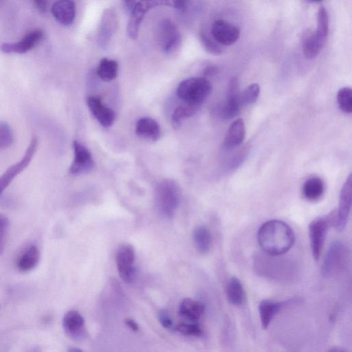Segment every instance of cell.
<instances>
[{
	"mask_svg": "<svg viewBox=\"0 0 352 352\" xmlns=\"http://www.w3.org/2000/svg\"><path fill=\"white\" fill-rule=\"evenodd\" d=\"M258 241L265 254L279 256L287 252L294 243L292 229L280 220H270L263 223L258 232Z\"/></svg>",
	"mask_w": 352,
	"mask_h": 352,
	"instance_id": "1",
	"label": "cell"
},
{
	"mask_svg": "<svg viewBox=\"0 0 352 352\" xmlns=\"http://www.w3.org/2000/svg\"><path fill=\"white\" fill-rule=\"evenodd\" d=\"M87 103L93 116L102 126L109 127L112 125L116 118L115 112L104 105L100 98L89 96Z\"/></svg>",
	"mask_w": 352,
	"mask_h": 352,
	"instance_id": "19",
	"label": "cell"
},
{
	"mask_svg": "<svg viewBox=\"0 0 352 352\" xmlns=\"http://www.w3.org/2000/svg\"><path fill=\"white\" fill-rule=\"evenodd\" d=\"M37 147L38 139L36 136H33L22 158L18 162L10 166L0 176V196L14 178L30 164L36 151Z\"/></svg>",
	"mask_w": 352,
	"mask_h": 352,
	"instance_id": "9",
	"label": "cell"
},
{
	"mask_svg": "<svg viewBox=\"0 0 352 352\" xmlns=\"http://www.w3.org/2000/svg\"><path fill=\"white\" fill-rule=\"evenodd\" d=\"M118 24V17L114 9H106L102 14L97 35V41L101 48L104 49L108 46L117 30Z\"/></svg>",
	"mask_w": 352,
	"mask_h": 352,
	"instance_id": "14",
	"label": "cell"
},
{
	"mask_svg": "<svg viewBox=\"0 0 352 352\" xmlns=\"http://www.w3.org/2000/svg\"><path fill=\"white\" fill-rule=\"evenodd\" d=\"M51 12L57 22L63 25H69L75 19V3L73 0H57L52 4Z\"/></svg>",
	"mask_w": 352,
	"mask_h": 352,
	"instance_id": "20",
	"label": "cell"
},
{
	"mask_svg": "<svg viewBox=\"0 0 352 352\" xmlns=\"http://www.w3.org/2000/svg\"><path fill=\"white\" fill-rule=\"evenodd\" d=\"M175 329L183 335L200 336L203 331L197 323H180L175 327Z\"/></svg>",
	"mask_w": 352,
	"mask_h": 352,
	"instance_id": "35",
	"label": "cell"
},
{
	"mask_svg": "<svg viewBox=\"0 0 352 352\" xmlns=\"http://www.w3.org/2000/svg\"><path fill=\"white\" fill-rule=\"evenodd\" d=\"M352 182L350 174L346 179L340 193L338 208L335 212V226L340 231L342 230L346 224L351 207Z\"/></svg>",
	"mask_w": 352,
	"mask_h": 352,
	"instance_id": "11",
	"label": "cell"
},
{
	"mask_svg": "<svg viewBox=\"0 0 352 352\" xmlns=\"http://www.w3.org/2000/svg\"><path fill=\"white\" fill-rule=\"evenodd\" d=\"M227 297L229 302L235 306L242 305L245 300V292L241 281L236 277H231L227 284Z\"/></svg>",
	"mask_w": 352,
	"mask_h": 352,
	"instance_id": "28",
	"label": "cell"
},
{
	"mask_svg": "<svg viewBox=\"0 0 352 352\" xmlns=\"http://www.w3.org/2000/svg\"><path fill=\"white\" fill-rule=\"evenodd\" d=\"M192 240L196 250L201 254L208 252L212 244V236L204 226H198L192 231Z\"/></svg>",
	"mask_w": 352,
	"mask_h": 352,
	"instance_id": "27",
	"label": "cell"
},
{
	"mask_svg": "<svg viewBox=\"0 0 352 352\" xmlns=\"http://www.w3.org/2000/svg\"><path fill=\"white\" fill-rule=\"evenodd\" d=\"M159 320L161 324L166 329H173V322L167 312L162 311L159 313Z\"/></svg>",
	"mask_w": 352,
	"mask_h": 352,
	"instance_id": "37",
	"label": "cell"
},
{
	"mask_svg": "<svg viewBox=\"0 0 352 352\" xmlns=\"http://www.w3.org/2000/svg\"><path fill=\"white\" fill-rule=\"evenodd\" d=\"M309 1H312V2H319L322 0H309Z\"/></svg>",
	"mask_w": 352,
	"mask_h": 352,
	"instance_id": "44",
	"label": "cell"
},
{
	"mask_svg": "<svg viewBox=\"0 0 352 352\" xmlns=\"http://www.w3.org/2000/svg\"><path fill=\"white\" fill-rule=\"evenodd\" d=\"M180 190L173 179H165L156 185L155 205L157 212L165 218H171L179 203Z\"/></svg>",
	"mask_w": 352,
	"mask_h": 352,
	"instance_id": "3",
	"label": "cell"
},
{
	"mask_svg": "<svg viewBox=\"0 0 352 352\" xmlns=\"http://www.w3.org/2000/svg\"><path fill=\"white\" fill-rule=\"evenodd\" d=\"M68 351H69V352H80V351H82V350L80 349H77V348H71V349H68Z\"/></svg>",
	"mask_w": 352,
	"mask_h": 352,
	"instance_id": "43",
	"label": "cell"
},
{
	"mask_svg": "<svg viewBox=\"0 0 352 352\" xmlns=\"http://www.w3.org/2000/svg\"><path fill=\"white\" fill-rule=\"evenodd\" d=\"M265 256H260L256 263L257 265V271L265 276L270 278H285L288 276L289 272L286 267L288 264L286 261L281 259L273 258L272 255L266 254Z\"/></svg>",
	"mask_w": 352,
	"mask_h": 352,
	"instance_id": "12",
	"label": "cell"
},
{
	"mask_svg": "<svg viewBox=\"0 0 352 352\" xmlns=\"http://www.w3.org/2000/svg\"><path fill=\"white\" fill-rule=\"evenodd\" d=\"M126 324L133 331H138L139 329L138 324L132 319L127 318L125 320Z\"/></svg>",
	"mask_w": 352,
	"mask_h": 352,
	"instance_id": "40",
	"label": "cell"
},
{
	"mask_svg": "<svg viewBox=\"0 0 352 352\" xmlns=\"http://www.w3.org/2000/svg\"><path fill=\"white\" fill-rule=\"evenodd\" d=\"M74 160L69 168L72 175H81L90 172L94 167V162L89 151L77 140L73 142Z\"/></svg>",
	"mask_w": 352,
	"mask_h": 352,
	"instance_id": "13",
	"label": "cell"
},
{
	"mask_svg": "<svg viewBox=\"0 0 352 352\" xmlns=\"http://www.w3.org/2000/svg\"><path fill=\"white\" fill-rule=\"evenodd\" d=\"M329 351H333V352H344V351H345L344 349H343L336 347V348H333V349H329Z\"/></svg>",
	"mask_w": 352,
	"mask_h": 352,
	"instance_id": "42",
	"label": "cell"
},
{
	"mask_svg": "<svg viewBox=\"0 0 352 352\" xmlns=\"http://www.w3.org/2000/svg\"><path fill=\"white\" fill-rule=\"evenodd\" d=\"M158 38L162 51L170 54L181 45L182 36L176 24L169 19H164L158 26Z\"/></svg>",
	"mask_w": 352,
	"mask_h": 352,
	"instance_id": "8",
	"label": "cell"
},
{
	"mask_svg": "<svg viewBox=\"0 0 352 352\" xmlns=\"http://www.w3.org/2000/svg\"><path fill=\"white\" fill-rule=\"evenodd\" d=\"M43 36L42 30H32L19 41L2 43L1 50L6 54H24L34 48L42 39Z\"/></svg>",
	"mask_w": 352,
	"mask_h": 352,
	"instance_id": "17",
	"label": "cell"
},
{
	"mask_svg": "<svg viewBox=\"0 0 352 352\" xmlns=\"http://www.w3.org/2000/svg\"><path fill=\"white\" fill-rule=\"evenodd\" d=\"M217 72V69L216 67H208L207 69H206V71H205V74L208 76V75H212V74H214Z\"/></svg>",
	"mask_w": 352,
	"mask_h": 352,
	"instance_id": "41",
	"label": "cell"
},
{
	"mask_svg": "<svg viewBox=\"0 0 352 352\" xmlns=\"http://www.w3.org/2000/svg\"><path fill=\"white\" fill-rule=\"evenodd\" d=\"M211 35L221 45H231L240 37L239 28L231 23L218 19L213 22L211 27Z\"/></svg>",
	"mask_w": 352,
	"mask_h": 352,
	"instance_id": "15",
	"label": "cell"
},
{
	"mask_svg": "<svg viewBox=\"0 0 352 352\" xmlns=\"http://www.w3.org/2000/svg\"><path fill=\"white\" fill-rule=\"evenodd\" d=\"M291 301L277 302L263 300L258 305L261 323L263 329H267L276 314Z\"/></svg>",
	"mask_w": 352,
	"mask_h": 352,
	"instance_id": "23",
	"label": "cell"
},
{
	"mask_svg": "<svg viewBox=\"0 0 352 352\" xmlns=\"http://www.w3.org/2000/svg\"><path fill=\"white\" fill-rule=\"evenodd\" d=\"M337 102L340 109L346 113L352 111V93L349 87L341 88L337 94Z\"/></svg>",
	"mask_w": 352,
	"mask_h": 352,
	"instance_id": "32",
	"label": "cell"
},
{
	"mask_svg": "<svg viewBox=\"0 0 352 352\" xmlns=\"http://www.w3.org/2000/svg\"><path fill=\"white\" fill-rule=\"evenodd\" d=\"M347 258V249L340 241H335L329 245L322 265V274L329 277L340 272L344 266Z\"/></svg>",
	"mask_w": 352,
	"mask_h": 352,
	"instance_id": "7",
	"label": "cell"
},
{
	"mask_svg": "<svg viewBox=\"0 0 352 352\" xmlns=\"http://www.w3.org/2000/svg\"><path fill=\"white\" fill-rule=\"evenodd\" d=\"M239 83L237 78L230 79L228 85V97L221 109V115L225 119H231L239 113L241 104Z\"/></svg>",
	"mask_w": 352,
	"mask_h": 352,
	"instance_id": "18",
	"label": "cell"
},
{
	"mask_svg": "<svg viewBox=\"0 0 352 352\" xmlns=\"http://www.w3.org/2000/svg\"><path fill=\"white\" fill-rule=\"evenodd\" d=\"M190 0H139L131 12L127 24L126 32L129 37L136 39L141 23L146 14L155 8L168 6L174 8L183 12Z\"/></svg>",
	"mask_w": 352,
	"mask_h": 352,
	"instance_id": "2",
	"label": "cell"
},
{
	"mask_svg": "<svg viewBox=\"0 0 352 352\" xmlns=\"http://www.w3.org/2000/svg\"><path fill=\"white\" fill-rule=\"evenodd\" d=\"M9 223L8 218L4 214L0 213V256L4 252Z\"/></svg>",
	"mask_w": 352,
	"mask_h": 352,
	"instance_id": "36",
	"label": "cell"
},
{
	"mask_svg": "<svg viewBox=\"0 0 352 352\" xmlns=\"http://www.w3.org/2000/svg\"><path fill=\"white\" fill-rule=\"evenodd\" d=\"M122 3L125 10L128 12H131L137 3V0H122Z\"/></svg>",
	"mask_w": 352,
	"mask_h": 352,
	"instance_id": "39",
	"label": "cell"
},
{
	"mask_svg": "<svg viewBox=\"0 0 352 352\" xmlns=\"http://www.w3.org/2000/svg\"><path fill=\"white\" fill-rule=\"evenodd\" d=\"M324 192V182L318 177H312L307 179L302 189L305 199L311 201L319 199L323 195Z\"/></svg>",
	"mask_w": 352,
	"mask_h": 352,
	"instance_id": "26",
	"label": "cell"
},
{
	"mask_svg": "<svg viewBox=\"0 0 352 352\" xmlns=\"http://www.w3.org/2000/svg\"><path fill=\"white\" fill-rule=\"evenodd\" d=\"M212 91L210 82L205 77H192L182 81L177 87V95L185 103L199 108Z\"/></svg>",
	"mask_w": 352,
	"mask_h": 352,
	"instance_id": "4",
	"label": "cell"
},
{
	"mask_svg": "<svg viewBox=\"0 0 352 352\" xmlns=\"http://www.w3.org/2000/svg\"><path fill=\"white\" fill-rule=\"evenodd\" d=\"M40 252L38 247L31 245L26 248L18 256L16 261V269L23 273L34 270L38 265Z\"/></svg>",
	"mask_w": 352,
	"mask_h": 352,
	"instance_id": "22",
	"label": "cell"
},
{
	"mask_svg": "<svg viewBox=\"0 0 352 352\" xmlns=\"http://www.w3.org/2000/svg\"><path fill=\"white\" fill-rule=\"evenodd\" d=\"M34 4L36 9L40 12H45L47 10L46 0H33Z\"/></svg>",
	"mask_w": 352,
	"mask_h": 352,
	"instance_id": "38",
	"label": "cell"
},
{
	"mask_svg": "<svg viewBox=\"0 0 352 352\" xmlns=\"http://www.w3.org/2000/svg\"><path fill=\"white\" fill-rule=\"evenodd\" d=\"M14 137L10 125L6 122H0V151L10 146Z\"/></svg>",
	"mask_w": 352,
	"mask_h": 352,
	"instance_id": "34",
	"label": "cell"
},
{
	"mask_svg": "<svg viewBox=\"0 0 352 352\" xmlns=\"http://www.w3.org/2000/svg\"><path fill=\"white\" fill-rule=\"evenodd\" d=\"M118 72V64L117 61L107 58L100 60L97 69L98 77L104 81L113 80L117 76Z\"/></svg>",
	"mask_w": 352,
	"mask_h": 352,
	"instance_id": "29",
	"label": "cell"
},
{
	"mask_svg": "<svg viewBox=\"0 0 352 352\" xmlns=\"http://www.w3.org/2000/svg\"><path fill=\"white\" fill-rule=\"evenodd\" d=\"M198 109L199 107H197L185 102L179 105L175 109L172 116V122L174 127H179L182 120L193 116Z\"/></svg>",
	"mask_w": 352,
	"mask_h": 352,
	"instance_id": "30",
	"label": "cell"
},
{
	"mask_svg": "<svg viewBox=\"0 0 352 352\" xmlns=\"http://www.w3.org/2000/svg\"><path fill=\"white\" fill-rule=\"evenodd\" d=\"M334 220L335 212H332L328 215L315 219L309 226L311 250L316 261L320 258L328 228L330 224L334 223Z\"/></svg>",
	"mask_w": 352,
	"mask_h": 352,
	"instance_id": "6",
	"label": "cell"
},
{
	"mask_svg": "<svg viewBox=\"0 0 352 352\" xmlns=\"http://www.w3.org/2000/svg\"><path fill=\"white\" fill-rule=\"evenodd\" d=\"M116 265L119 275L126 283L133 281L135 277V252L133 246L129 244L121 245L116 253Z\"/></svg>",
	"mask_w": 352,
	"mask_h": 352,
	"instance_id": "10",
	"label": "cell"
},
{
	"mask_svg": "<svg viewBox=\"0 0 352 352\" xmlns=\"http://www.w3.org/2000/svg\"><path fill=\"white\" fill-rule=\"evenodd\" d=\"M260 94V87L257 83H253L247 87L241 94L242 105H250L254 103Z\"/></svg>",
	"mask_w": 352,
	"mask_h": 352,
	"instance_id": "33",
	"label": "cell"
},
{
	"mask_svg": "<svg viewBox=\"0 0 352 352\" xmlns=\"http://www.w3.org/2000/svg\"><path fill=\"white\" fill-rule=\"evenodd\" d=\"M63 328L67 336L73 340H82L87 336L84 318L76 310H69L65 314Z\"/></svg>",
	"mask_w": 352,
	"mask_h": 352,
	"instance_id": "16",
	"label": "cell"
},
{
	"mask_svg": "<svg viewBox=\"0 0 352 352\" xmlns=\"http://www.w3.org/2000/svg\"><path fill=\"white\" fill-rule=\"evenodd\" d=\"M245 136V126L243 119H236L230 126L223 141V147L232 150L240 146Z\"/></svg>",
	"mask_w": 352,
	"mask_h": 352,
	"instance_id": "21",
	"label": "cell"
},
{
	"mask_svg": "<svg viewBox=\"0 0 352 352\" xmlns=\"http://www.w3.org/2000/svg\"><path fill=\"white\" fill-rule=\"evenodd\" d=\"M329 32V16L324 7L321 6L317 14V25L314 34L307 37L303 46V53L307 59L316 57L324 45Z\"/></svg>",
	"mask_w": 352,
	"mask_h": 352,
	"instance_id": "5",
	"label": "cell"
},
{
	"mask_svg": "<svg viewBox=\"0 0 352 352\" xmlns=\"http://www.w3.org/2000/svg\"><path fill=\"white\" fill-rule=\"evenodd\" d=\"M205 307L199 301L184 298L179 306V314L190 320H198L204 312Z\"/></svg>",
	"mask_w": 352,
	"mask_h": 352,
	"instance_id": "25",
	"label": "cell"
},
{
	"mask_svg": "<svg viewBox=\"0 0 352 352\" xmlns=\"http://www.w3.org/2000/svg\"><path fill=\"white\" fill-rule=\"evenodd\" d=\"M200 42L204 50L210 54L220 55L223 52V48L208 32L204 30L199 33Z\"/></svg>",
	"mask_w": 352,
	"mask_h": 352,
	"instance_id": "31",
	"label": "cell"
},
{
	"mask_svg": "<svg viewBox=\"0 0 352 352\" xmlns=\"http://www.w3.org/2000/svg\"><path fill=\"white\" fill-rule=\"evenodd\" d=\"M136 134L144 139L155 141L160 135L158 123L153 118L145 117L140 118L136 123Z\"/></svg>",
	"mask_w": 352,
	"mask_h": 352,
	"instance_id": "24",
	"label": "cell"
}]
</instances>
